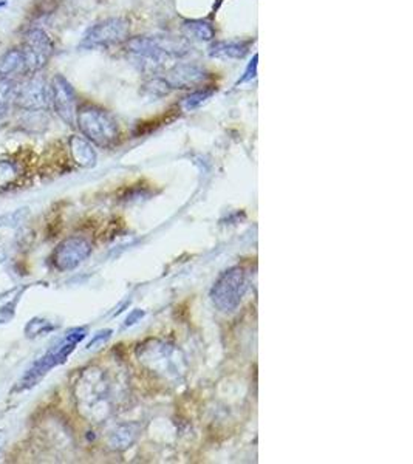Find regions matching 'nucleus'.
I'll use <instances>...</instances> for the list:
<instances>
[{
    "mask_svg": "<svg viewBox=\"0 0 413 464\" xmlns=\"http://www.w3.org/2000/svg\"><path fill=\"white\" fill-rule=\"evenodd\" d=\"M206 79V72L196 64H180L167 72L164 81L174 89H191Z\"/></svg>",
    "mask_w": 413,
    "mask_h": 464,
    "instance_id": "nucleus-8",
    "label": "nucleus"
},
{
    "mask_svg": "<svg viewBox=\"0 0 413 464\" xmlns=\"http://www.w3.org/2000/svg\"><path fill=\"white\" fill-rule=\"evenodd\" d=\"M0 449H2V435H0Z\"/></svg>",
    "mask_w": 413,
    "mask_h": 464,
    "instance_id": "nucleus-21",
    "label": "nucleus"
},
{
    "mask_svg": "<svg viewBox=\"0 0 413 464\" xmlns=\"http://www.w3.org/2000/svg\"><path fill=\"white\" fill-rule=\"evenodd\" d=\"M74 344H76V336L70 334V336H67L65 341L56 345V347H53L52 350H48L44 356H42L39 361H36L35 364L25 371L14 390L23 392V390H30L31 387H35L40 381V379L48 373L50 370H52L55 366H57L59 362L64 361L67 354L72 351Z\"/></svg>",
    "mask_w": 413,
    "mask_h": 464,
    "instance_id": "nucleus-2",
    "label": "nucleus"
},
{
    "mask_svg": "<svg viewBox=\"0 0 413 464\" xmlns=\"http://www.w3.org/2000/svg\"><path fill=\"white\" fill-rule=\"evenodd\" d=\"M28 215V208H22L14 210V213H8L0 215V227H13L16 225L22 223Z\"/></svg>",
    "mask_w": 413,
    "mask_h": 464,
    "instance_id": "nucleus-17",
    "label": "nucleus"
},
{
    "mask_svg": "<svg viewBox=\"0 0 413 464\" xmlns=\"http://www.w3.org/2000/svg\"><path fill=\"white\" fill-rule=\"evenodd\" d=\"M50 103L53 104L57 115L62 118L67 124H73L76 118V95L62 74H56L50 84Z\"/></svg>",
    "mask_w": 413,
    "mask_h": 464,
    "instance_id": "nucleus-7",
    "label": "nucleus"
},
{
    "mask_svg": "<svg viewBox=\"0 0 413 464\" xmlns=\"http://www.w3.org/2000/svg\"><path fill=\"white\" fill-rule=\"evenodd\" d=\"M256 73H257V55L254 57H252V61L249 62L248 69H247V72H244L243 78L239 81V84H243V82H248L251 79H254L256 78Z\"/></svg>",
    "mask_w": 413,
    "mask_h": 464,
    "instance_id": "nucleus-19",
    "label": "nucleus"
},
{
    "mask_svg": "<svg viewBox=\"0 0 413 464\" xmlns=\"http://www.w3.org/2000/svg\"><path fill=\"white\" fill-rule=\"evenodd\" d=\"M19 81L0 79V115L10 112V108L16 106V95H18Z\"/></svg>",
    "mask_w": 413,
    "mask_h": 464,
    "instance_id": "nucleus-14",
    "label": "nucleus"
},
{
    "mask_svg": "<svg viewBox=\"0 0 413 464\" xmlns=\"http://www.w3.org/2000/svg\"><path fill=\"white\" fill-rule=\"evenodd\" d=\"M28 73L22 48H11L0 56V79L21 81Z\"/></svg>",
    "mask_w": 413,
    "mask_h": 464,
    "instance_id": "nucleus-10",
    "label": "nucleus"
},
{
    "mask_svg": "<svg viewBox=\"0 0 413 464\" xmlns=\"http://www.w3.org/2000/svg\"><path fill=\"white\" fill-rule=\"evenodd\" d=\"M214 95V90L213 89H205V90H198V91H193L192 95H189L188 98H184L183 101V107L186 108V111H192V108H197L200 107L203 103Z\"/></svg>",
    "mask_w": 413,
    "mask_h": 464,
    "instance_id": "nucleus-16",
    "label": "nucleus"
},
{
    "mask_svg": "<svg viewBox=\"0 0 413 464\" xmlns=\"http://www.w3.org/2000/svg\"><path fill=\"white\" fill-rule=\"evenodd\" d=\"M183 31L188 38H193L198 40H213L215 31L213 25L205 21H188L183 25Z\"/></svg>",
    "mask_w": 413,
    "mask_h": 464,
    "instance_id": "nucleus-13",
    "label": "nucleus"
},
{
    "mask_svg": "<svg viewBox=\"0 0 413 464\" xmlns=\"http://www.w3.org/2000/svg\"><path fill=\"white\" fill-rule=\"evenodd\" d=\"M78 124L82 133L96 145H108L116 137V125L104 111L96 107H84L78 113Z\"/></svg>",
    "mask_w": 413,
    "mask_h": 464,
    "instance_id": "nucleus-4",
    "label": "nucleus"
},
{
    "mask_svg": "<svg viewBox=\"0 0 413 464\" xmlns=\"http://www.w3.org/2000/svg\"><path fill=\"white\" fill-rule=\"evenodd\" d=\"M251 42H240V40H230V42H215L209 47L210 57L217 59H242L248 53Z\"/></svg>",
    "mask_w": 413,
    "mask_h": 464,
    "instance_id": "nucleus-12",
    "label": "nucleus"
},
{
    "mask_svg": "<svg viewBox=\"0 0 413 464\" xmlns=\"http://www.w3.org/2000/svg\"><path fill=\"white\" fill-rule=\"evenodd\" d=\"M6 5V0H0V8Z\"/></svg>",
    "mask_w": 413,
    "mask_h": 464,
    "instance_id": "nucleus-20",
    "label": "nucleus"
},
{
    "mask_svg": "<svg viewBox=\"0 0 413 464\" xmlns=\"http://www.w3.org/2000/svg\"><path fill=\"white\" fill-rule=\"evenodd\" d=\"M87 244L78 240L70 239L59 244L53 254V264L57 269H70L87 256Z\"/></svg>",
    "mask_w": 413,
    "mask_h": 464,
    "instance_id": "nucleus-9",
    "label": "nucleus"
},
{
    "mask_svg": "<svg viewBox=\"0 0 413 464\" xmlns=\"http://www.w3.org/2000/svg\"><path fill=\"white\" fill-rule=\"evenodd\" d=\"M129 35V23L121 18L107 19L94 25L84 35L79 47L86 50L107 48L120 44Z\"/></svg>",
    "mask_w": 413,
    "mask_h": 464,
    "instance_id": "nucleus-3",
    "label": "nucleus"
},
{
    "mask_svg": "<svg viewBox=\"0 0 413 464\" xmlns=\"http://www.w3.org/2000/svg\"><path fill=\"white\" fill-rule=\"evenodd\" d=\"M30 290V285H18L11 290L0 293V324L11 322L16 316L19 302L25 293Z\"/></svg>",
    "mask_w": 413,
    "mask_h": 464,
    "instance_id": "nucleus-11",
    "label": "nucleus"
},
{
    "mask_svg": "<svg viewBox=\"0 0 413 464\" xmlns=\"http://www.w3.org/2000/svg\"><path fill=\"white\" fill-rule=\"evenodd\" d=\"M16 106L25 108V111H44L47 108L50 106V87L47 82L39 76H33L23 82L19 81Z\"/></svg>",
    "mask_w": 413,
    "mask_h": 464,
    "instance_id": "nucleus-6",
    "label": "nucleus"
},
{
    "mask_svg": "<svg viewBox=\"0 0 413 464\" xmlns=\"http://www.w3.org/2000/svg\"><path fill=\"white\" fill-rule=\"evenodd\" d=\"M47 330H50V327H48V324L45 322V320L35 317V319L30 320V322L27 324V327H25L23 333H25V336L28 337V339H31V337H36V336H39L42 333H45Z\"/></svg>",
    "mask_w": 413,
    "mask_h": 464,
    "instance_id": "nucleus-18",
    "label": "nucleus"
},
{
    "mask_svg": "<svg viewBox=\"0 0 413 464\" xmlns=\"http://www.w3.org/2000/svg\"><path fill=\"white\" fill-rule=\"evenodd\" d=\"M70 146H72L73 157H74V159L78 163H81V164H89V163H94L95 162L94 150H91V147L87 145L86 141H82L79 138H72Z\"/></svg>",
    "mask_w": 413,
    "mask_h": 464,
    "instance_id": "nucleus-15",
    "label": "nucleus"
},
{
    "mask_svg": "<svg viewBox=\"0 0 413 464\" xmlns=\"http://www.w3.org/2000/svg\"><path fill=\"white\" fill-rule=\"evenodd\" d=\"M186 48L183 42L172 39L138 36L128 42V56L141 72L157 73L164 69L172 57L186 53Z\"/></svg>",
    "mask_w": 413,
    "mask_h": 464,
    "instance_id": "nucleus-1",
    "label": "nucleus"
},
{
    "mask_svg": "<svg viewBox=\"0 0 413 464\" xmlns=\"http://www.w3.org/2000/svg\"><path fill=\"white\" fill-rule=\"evenodd\" d=\"M22 52L27 61L28 73L40 72L53 53V42L44 30L33 28L23 36Z\"/></svg>",
    "mask_w": 413,
    "mask_h": 464,
    "instance_id": "nucleus-5",
    "label": "nucleus"
}]
</instances>
